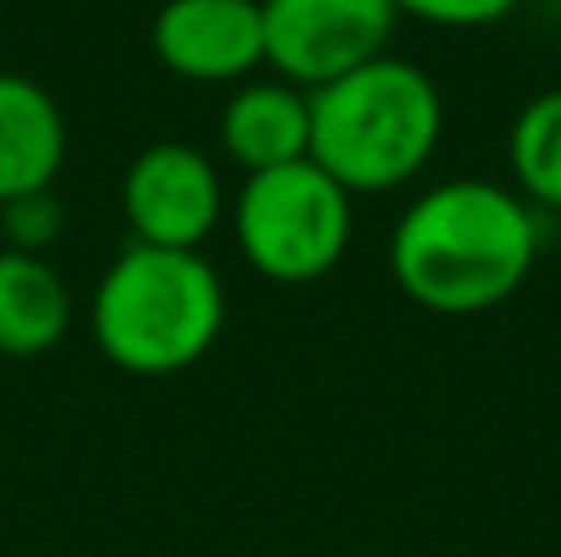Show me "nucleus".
I'll return each instance as SVG.
<instances>
[{
    "instance_id": "nucleus-9",
    "label": "nucleus",
    "mask_w": 561,
    "mask_h": 557,
    "mask_svg": "<svg viewBox=\"0 0 561 557\" xmlns=\"http://www.w3.org/2000/svg\"><path fill=\"white\" fill-rule=\"evenodd\" d=\"M65 154V114L49 89L25 75H0V207L55 187Z\"/></svg>"
},
{
    "instance_id": "nucleus-10",
    "label": "nucleus",
    "mask_w": 561,
    "mask_h": 557,
    "mask_svg": "<svg viewBox=\"0 0 561 557\" xmlns=\"http://www.w3.org/2000/svg\"><path fill=\"white\" fill-rule=\"evenodd\" d=\"M75 302L69 286L45 257L35 252H0V355L10 361H35L55 351L69 336Z\"/></svg>"
},
{
    "instance_id": "nucleus-13",
    "label": "nucleus",
    "mask_w": 561,
    "mask_h": 557,
    "mask_svg": "<svg viewBox=\"0 0 561 557\" xmlns=\"http://www.w3.org/2000/svg\"><path fill=\"white\" fill-rule=\"evenodd\" d=\"M399 15H414L424 25H444V30H483L497 25L517 10V0H394Z\"/></svg>"
},
{
    "instance_id": "nucleus-7",
    "label": "nucleus",
    "mask_w": 561,
    "mask_h": 557,
    "mask_svg": "<svg viewBox=\"0 0 561 557\" xmlns=\"http://www.w3.org/2000/svg\"><path fill=\"white\" fill-rule=\"evenodd\" d=\"M153 55L193 84H232L266 65L262 0H168L153 15Z\"/></svg>"
},
{
    "instance_id": "nucleus-11",
    "label": "nucleus",
    "mask_w": 561,
    "mask_h": 557,
    "mask_svg": "<svg viewBox=\"0 0 561 557\" xmlns=\"http://www.w3.org/2000/svg\"><path fill=\"white\" fill-rule=\"evenodd\" d=\"M507 163L517 178V197L527 207L561 213V89L537 94L507 134Z\"/></svg>"
},
{
    "instance_id": "nucleus-4",
    "label": "nucleus",
    "mask_w": 561,
    "mask_h": 557,
    "mask_svg": "<svg viewBox=\"0 0 561 557\" xmlns=\"http://www.w3.org/2000/svg\"><path fill=\"white\" fill-rule=\"evenodd\" d=\"M232 232L242 257L280 286H310L340 266L355 232V197L310 158L252 173L237 193Z\"/></svg>"
},
{
    "instance_id": "nucleus-3",
    "label": "nucleus",
    "mask_w": 561,
    "mask_h": 557,
    "mask_svg": "<svg viewBox=\"0 0 561 557\" xmlns=\"http://www.w3.org/2000/svg\"><path fill=\"white\" fill-rule=\"evenodd\" d=\"M444 99L419 65L379 55L310 89V163L350 197L389 193L434 158Z\"/></svg>"
},
{
    "instance_id": "nucleus-8",
    "label": "nucleus",
    "mask_w": 561,
    "mask_h": 557,
    "mask_svg": "<svg viewBox=\"0 0 561 557\" xmlns=\"http://www.w3.org/2000/svg\"><path fill=\"white\" fill-rule=\"evenodd\" d=\"M222 154L247 168V178L310 158V94L286 79L237 84L222 109Z\"/></svg>"
},
{
    "instance_id": "nucleus-6",
    "label": "nucleus",
    "mask_w": 561,
    "mask_h": 557,
    "mask_svg": "<svg viewBox=\"0 0 561 557\" xmlns=\"http://www.w3.org/2000/svg\"><path fill=\"white\" fill-rule=\"evenodd\" d=\"M124 217L134 242L203 252L222 223V173L193 144H148L124 173Z\"/></svg>"
},
{
    "instance_id": "nucleus-5",
    "label": "nucleus",
    "mask_w": 561,
    "mask_h": 557,
    "mask_svg": "<svg viewBox=\"0 0 561 557\" xmlns=\"http://www.w3.org/2000/svg\"><path fill=\"white\" fill-rule=\"evenodd\" d=\"M394 25V0H262L266 65L306 94L379 59Z\"/></svg>"
},
{
    "instance_id": "nucleus-12",
    "label": "nucleus",
    "mask_w": 561,
    "mask_h": 557,
    "mask_svg": "<svg viewBox=\"0 0 561 557\" xmlns=\"http://www.w3.org/2000/svg\"><path fill=\"white\" fill-rule=\"evenodd\" d=\"M0 217H5V237L15 252H35L45 257V247L59 237V227H65V207H59L55 187H45V193H30V197H15V203L0 207Z\"/></svg>"
},
{
    "instance_id": "nucleus-1",
    "label": "nucleus",
    "mask_w": 561,
    "mask_h": 557,
    "mask_svg": "<svg viewBox=\"0 0 561 557\" xmlns=\"http://www.w3.org/2000/svg\"><path fill=\"white\" fill-rule=\"evenodd\" d=\"M537 266V217L517 193L454 178L404 207L389 237V276L414 306L478 316L503 306Z\"/></svg>"
},
{
    "instance_id": "nucleus-2",
    "label": "nucleus",
    "mask_w": 561,
    "mask_h": 557,
    "mask_svg": "<svg viewBox=\"0 0 561 557\" xmlns=\"http://www.w3.org/2000/svg\"><path fill=\"white\" fill-rule=\"evenodd\" d=\"M227 292L203 252L128 242L104 266L89 302V331L108 365L128 375H178L217 345Z\"/></svg>"
}]
</instances>
